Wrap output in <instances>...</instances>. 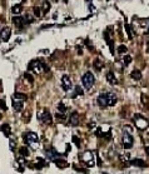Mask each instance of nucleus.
I'll list each match as a JSON object with an SVG mask.
<instances>
[{
	"label": "nucleus",
	"instance_id": "f257e3e1",
	"mask_svg": "<svg viewBox=\"0 0 149 174\" xmlns=\"http://www.w3.org/2000/svg\"><path fill=\"white\" fill-rule=\"evenodd\" d=\"M24 140L30 145L33 149H38L39 148V137L38 134L34 133V131H28V133H24L23 135Z\"/></svg>",
	"mask_w": 149,
	"mask_h": 174
},
{
	"label": "nucleus",
	"instance_id": "f03ea898",
	"mask_svg": "<svg viewBox=\"0 0 149 174\" xmlns=\"http://www.w3.org/2000/svg\"><path fill=\"white\" fill-rule=\"evenodd\" d=\"M95 157L96 156L93 152H90V150H85V152L80 156L83 163H84V165L89 167V168L90 167H94V164H95Z\"/></svg>",
	"mask_w": 149,
	"mask_h": 174
},
{
	"label": "nucleus",
	"instance_id": "7ed1b4c3",
	"mask_svg": "<svg viewBox=\"0 0 149 174\" xmlns=\"http://www.w3.org/2000/svg\"><path fill=\"white\" fill-rule=\"evenodd\" d=\"M94 82H95L94 74L90 73V72L84 73V75L82 77V84H83V87H84L85 90H89V89L94 85Z\"/></svg>",
	"mask_w": 149,
	"mask_h": 174
},
{
	"label": "nucleus",
	"instance_id": "20e7f679",
	"mask_svg": "<svg viewBox=\"0 0 149 174\" xmlns=\"http://www.w3.org/2000/svg\"><path fill=\"white\" fill-rule=\"evenodd\" d=\"M28 69L31 70V72H34L35 74H40L43 70H48V68L45 67V64L43 62H40V60H31L29 63Z\"/></svg>",
	"mask_w": 149,
	"mask_h": 174
},
{
	"label": "nucleus",
	"instance_id": "39448f33",
	"mask_svg": "<svg viewBox=\"0 0 149 174\" xmlns=\"http://www.w3.org/2000/svg\"><path fill=\"white\" fill-rule=\"evenodd\" d=\"M134 124H136V126L139 130H145L149 126V121L142 114H136L134 115Z\"/></svg>",
	"mask_w": 149,
	"mask_h": 174
},
{
	"label": "nucleus",
	"instance_id": "423d86ee",
	"mask_svg": "<svg viewBox=\"0 0 149 174\" xmlns=\"http://www.w3.org/2000/svg\"><path fill=\"white\" fill-rule=\"evenodd\" d=\"M38 119L41 121L43 124H46V125H50L53 123V118H52V114L49 113V110H41L39 114H38Z\"/></svg>",
	"mask_w": 149,
	"mask_h": 174
},
{
	"label": "nucleus",
	"instance_id": "0eeeda50",
	"mask_svg": "<svg viewBox=\"0 0 149 174\" xmlns=\"http://www.w3.org/2000/svg\"><path fill=\"white\" fill-rule=\"evenodd\" d=\"M122 142H123V147L125 149H130L134 144V139H133L132 135H130V133H124L123 138H122Z\"/></svg>",
	"mask_w": 149,
	"mask_h": 174
},
{
	"label": "nucleus",
	"instance_id": "6e6552de",
	"mask_svg": "<svg viewBox=\"0 0 149 174\" xmlns=\"http://www.w3.org/2000/svg\"><path fill=\"white\" fill-rule=\"evenodd\" d=\"M45 156H46V158H48V159H50V161L54 162V161H57V159H59L60 157L63 156V154H59L55 149L50 148V149H46L45 150Z\"/></svg>",
	"mask_w": 149,
	"mask_h": 174
},
{
	"label": "nucleus",
	"instance_id": "1a4fd4ad",
	"mask_svg": "<svg viewBox=\"0 0 149 174\" xmlns=\"http://www.w3.org/2000/svg\"><path fill=\"white\" fill-rule=\"evenodd\" d=\"M62 88H63V90H65V92L70 90V89L73 88L72 80H70V78H69L68 75H63V78H62Z\"/></svg>",
	"mask_w": 149,
	"mask_h": 174
},
{
	"label": "nucleus",
	"instance_id": "9d476101",
	"mask_svg": "<svg viewBox=\"0 0 149 174\" xmlns=\"http://www.w3.org/2000/svg\"><path fill=\"white\" fill-rule=\"evenodd\" d=\"M96 103H98V104H99V107H101V108L108 107V94H106V93H101L100 95L96 98Z\"/></svg>",
	"mask_w": 149,
	"mask_h": 174
},
{
	"label": "nucleus",
	"instance_id": "9b49d317",
	"mask_svg": "<svg viewBox=\"0 0 149 174\" xmlns=\"http://www.w3.org/2000/svg\"><path fill=\"white\" fill-rule=\"evenodd\" d=\"M10 35H11V29L9 26H5V28H3V29L0 30V39H1L3 41H8Z\"/></svg>",
	"mask_w": 149,
	"mask_h": 174
},
{
	"label": "nucleus",
	"instance_id": "f8f14e48",
	"mask_svg": "<svg viewBox=\"0 0 149 174\" xmlns=\"http://www.w3.org/2000/svg\"><path fill=\"white\" fill-rule=\"evenodd\" d=\"M68 123H69V125H73V126L79 125V114H78L77 112H73L72 114H70Z\"/></svg>",
	"mask_w": 149,
	"mask_h": 174
},
{
	"label": "nucleus",
	"instance_id": "ddd939ff",
	"mask_svg": "<svg viewBox=\"0 0 149 174\" xmlns=\"http://www.w3.org/2000/svg\"><path fill=\"white\" fill-rule=\"evenodd\" d=\"M105 79H106V82H108L110 85H117V84H118V79L115 78V74L113 72H109L108 74H106Z\"/></svg>",
	"mask_w": 149,
	"mask_h": 174
},
{
	"label": "nucleus",
	"instance_id": "4468645a",
	"mask_svg": "<svg viewBox=\"0 0 149 174\" xmlns=\"http://www.w3.org/2000/svg\"><path fill=\"white\" fill-rule=\"evenodd\" d=\"M13 23H14V25H15L16 28H19V29H21V28L25 25V21H24V18L23 16H14Z\"/></svg>",
	"mask_w": 149,
	"mask_h": 174
},
{
	"label": "nucleus",
	"instance_id": "2eb2a0df",
	"mask_svg": "<svg viewBox=\"0 0 149 174\" xmlns=\"http://www.w3.org/2000/svg\"><path fill=\"white\" fill-rule=\"evenodd\" d=\"M106 94H108V107L115 105V103H117V100H118L117 94L115 93H106Z\"/></svg>",
	"mask_w": 149,
	"mask_h": 174
},
{
	"label": "nucleus",
	"instance_id": "dca6fc26",
	"mask_svg": "<svg viewBox=\"0 0 149 174\" xmlns=\"http://www.w3.org/2000/svg\"><path fill=\"white\" fill-rule=\"evenodd\" d=\"M0 129H1V131L4 133L5 137H10V135H11V129H10V125H9V124H6V123L3 124Z\"/></svg>",
	"mask_w": 149,
	"mask_h": 174
},
{
	"label": "nucleus",
	"instance_id": "f3484780",
	"mask_svg": "<svg viewBox=\"0 0 149 174\" xmlns=\"http://www.w3.org/2000/svg\"><path fill=\"white\" fill-rule=\"evenodd\" d=\"M130 164L134 167H139V168H144L145 167V162L143 161V159H133L132 162H130Z\"/></svg>",
	"mask_w": 149,
	"mask_h": 174
},
{
	"label": "nucleus",
	"instance_id": "a211bd4d",
	"mask_svg": "<svg viewBox=\"0 0 149 174\" xmlns=\"http://www.w3.org/2000/svg\"><path fill=\"white\" fill-rule=\"evenodd\" d=\"M13 108H14V110H15V112H20L23 109V102L14 99L13 100Z\"/></svg>",
	"mask_w": 149,
	"mask_h": 174
},
{
	"label": "nucleus",
	"instance_id": "6ab92c4d",
	"mask_svg": "<svg viewBox=\"0 0 149 174\" xmlns=\"http://www.w3.org/2000/svg\"><path fill=\"white\" fill-rule=\"evenodd\" d=\"M130 77H132L134 80H140L142 79V73H140V70L139 69H134L132 74H130Z\"/></svg>",
	"mask_w": 149,
	"mask_h": 174
},
{
	"label": "nucleus",
	"instance_id": "aec40b11",
	"mask_svg": "<svg viewBox=\"0 0 149 174\" xmlns=\"http://www.w3.org/2000/svg\"><path fill=\"white\" fill-rule=\"evenodd\" d=\"M21 10H23L21 4H15V5L11 8V11H13V14H15V16H18L19 14H21Z\"/></svg>",
	"mask_w": 149,
	"mask_h": 174
},
{
	"label": "nucleus",
	"instance_id": "412c9836",
	"mask_svg": "<svg viewBox=\"0 0 149 174\" xmlns=\"http://www.w3.org/2000/svg\"><path fill=\"white\" fill-rule=\"evenodd\" d=\"M93 67H94L95 72H100V70L103 69L104 65H103V63H101L100 60H98V59H96V60H94V64H93Z\"/></svg>",
	"mask_w": 149,
	"mask_h": 174
},
{
	"label": "nucleus",
	"instance_id": "4be33fe9",
	"mask_svg": "<svg viewBox=\"0 0 149 174\" xmlns=\"http://www.w3.org/2000/svg\"><path fill=\"white\" fill-rule=\"evenodd\" d=\"M83 94H84V90H83V88H82V87H79V85H77V87H75V90H74V95H73V98L80 97V95H83Z\"/></svg>",
	"mask_w": 149,
	"mask_h": 174
},
{
	"label": "nucleus",
	"instance_id": "5701e85b",
	"mask_svg": "<svg viewBox=\"0 0 149 174\" xmlns=\"http://www.w3.org/2000/svg\"><path fill=\"white\" fill-rule=\"evenodd\" d=\"M26 94H23V93H14V99L16 100H26Z\"/></svg>",
	"mask_w": 149,
	"mask_h": 174
},
{
	"label": "nucleus",
	"instance_id": "b1692460",
	"mask_svg": "<svg viewBox=\"0 0 149 174\" xmlns=\"http://www.w3.org/2000/svg\"><path fill=\"white\" fill-rule=\"evenodd\" d=\"M129 158H130V156H129L128 153H122V154H119V159H120V161H122L123 163H125V164H128Z\"/></svg>",
	"mask_w": 149,
	"mask_h": 174
},
{
	"label": "nucleus",
	"instance_id": "393cba45",
	"mask_svg": "<svg viewBox=\"0 0 149 174\" xmlns=\"http://www.w3.org/2000/svg\"><path fill=\"white\" fill-rule=\"evenodd\" d=\"M55 162V164L59 167V168H64V167H68V163L65 162V161H63V159H57V161H54Z\"/></svg>",
	"mask_w": 149,
	"mask_h": 174
},
{
	"label": "nucleus",
	"instance_id": "a878e982",
	"mask_svg": "<svg viewBox=\"0 0 149 174\" xmlns=\"http://www.w3.org/2000/svg\"><path fill=\"white\" fill-rule=\"evenodd\" d=\"M19 153H20V156L21 157H28V156H29V149H28V148H25V147H21L20 149H19Z\"/></svg>",
	"mask_w": 149,
	"mask_h": 174
},
{
	"label": "nucleus",
	"instance_id": "bb28decb",
	"mask_svg": "<svg viewBox=\"0 0 149 174\" xmlns=\"http://www.w3.org/2000/svg\"><path fill=\"white\" fill-rule=\"evenodd\" d=\"M58 110L59 113H63V114H65V112H67V107H65V104L63 102H60L58 104Z\"/></svg>",
	"mask_w": 149,
	"mask_h": 174
},
{
	"label": "nucleus",
	"instance_id": "cd10ccee",
	"mask_svg": "<svg viewBox=\"0 0 149 174\" xmlns=\"http://www.w3.org/2000/svg\"><path fill=\"white\" fill-rule=\"evenodd\" d=\"M130 62H132V56L128 55V54H125V55L123 56V63H124V65L127 67V65L130 64Z\"/></svg>",
	"mask_w": 149,
	"mask_h": 174
},
{
	"label": "nucleus",
	"instance_id": "c85d7f7f",
	"mask_svg": "<svg viewBox=\"0 0 149 174\" xmlns=\"http://www.w3.org/2000/svg\"><path fill=\"white\" fill-rule=\"evenodd\" d=\"M24 21H25V24H30V23L34 21V16L29 15V14H25V16H24Z\"/></svg>",
	"mask_w": 149,
	"mask_h": 174
},
{
	"label": "nucleus",
	"instance_id": "c756f323",
	"mask_svg": "<svg viewBox=\"0 0 149 174\" xmlns=\"http://www.w3.org/2000/svg\"><path fill=\"white\" fill-rule=\"evenodd\" d=\"M49 10H50V3L45 0V1L43 3V11H44V14H46Z\"/></svg>",
	"mask_w": 149,
	"mask_h": 174
},
{
	"label": "nucleus",
	"instance_id": "7c9ffc66",
	"mask_svg": "<svg viewBox=\"0 0 149 174\" xmlns=\"http://www.w3.org/2000/svg\"><path fill=\"white\" fill-rule=\"evenodd\" d=\"M33 11H34L35 18H40V16H41V10H40V8L34 6V9H33Z\"/></svg>",
	"mask_w": 149,
	"mask_h": 174
},
{
	"label": "nucleus",
	"instance_id": "2f4dec72",
	"mask_svg": "<svg viewBox=\"0 0 149 174\" xmlns=\"http://www.w3.org/2000/svg\"><path fill=\"white\" fill-rule=\"evenodd\" d=\"M128 51V49H127V46L125 45H119L118 46V53L119 54H125Z\"/></svg>",
	"mask_w": 149,
	"mask_h": 174
},
{
	"label": "nucleus",
	"instance_id": "473e14b6",
	"mask_svg": "<svg viewBox=\"0 0 149 174\" xmlns=\"http://www.w3.org/2000/svg\"><path fill=\"white\" fill-rule=\"evenodd\" d=\"M125 29H127L128 38H129V39H133V35H132V31H130V28H129V24H128V23H125Z\"/></svg>",
	"mask_w": 149,
	"mask_h": 174
},
{
	"label": "nucleus",
	"instance_id": "72a5a7b5",
	"mask_svg": "<svg viewBox=\"0 0 149 174\" xmlns=\"http://www.w3.org/2000/svg\"><path fill=\"white\" fill-rule=\"evenodd\" d=\"M24 77L28 79V82H29L30 84H33V83H34V78L31 77V74H29V73H25V74H24Z\"/></svg>",
	"mask_w": 149,
	"mask_h": 174
},
{
	"label": "nucleus",
	"instance_id": "f704fd0d",
	"mask_svg": "<svg viewBox=\"0 0 149 174\" xmlns=\"http://www.w3.org/2000/svg\"><path fill=\"white\" fill-rule=\"evenodd\" d=\"M55 116H57L59 120H67V115L63 114V113H58V114H55Z\"/></svg>",
	"mask_w": 149,
	"mask_h": 174
},
{
	"label": "nucleus",
	"instance_id": "c9c22d12",
	"mask_svg": "<svg viewBox=\"0 0 149 174\" xmlns=\"http://www.w3.org/2000/svg\"><path fill=\"white\" fill-rule=\"evenodd\" d=\"M16 162L19 163L20 165H25V164H26V159H25L24 157H23V158L20 157V158H18V159H16Z\"/></svg>",
	"mask_w": 149,
	"mask_h": 174
},
{
	"label": "nucleus",
	"instance_id": "e433bc0d",
	"mask_svg": "<svg viewBox=\"0 0 149 174\" xmlns=\"http://www.w3.org/2000/svg\"><path fill=\"white\" fill-rule=\"evenodd\" d=\"M0 109H3V110H6L8 109L6 104H5V100H3L1 98H0Z\"/></svg>",
	"mask_w": 149,
	"mask_h": 174
},
{
	"label": "nucleus",
	"instance_id": "4c0bfd02",
	"mask_svg": "<svg viewBox=\"0 0 149 174\" xmlns=\"http://www.w3.org/2000/svg\"><path fill=\"white\" fill-rule=\"evenodd\" d=\"M73 142L77 144V147H78V148L80 147V140H79V138H78V137H75V135H73Z\"/></svg>",
	"mask_w": 149,
	"mask_h": 174
},
{
	"label": "nucleus",
	"instance_id": "58836bf2",
	"mask_svg": "<svg viewBox=\"0 0 149 174\" xmlns=\"http://www.w3.org/2000/svg\"><path fill=\"white\" fill-rule=\"evenodd\" d=\"M14 145H15L14 140H10V149H11V150H14Z\"/></svg>",
	"mask_w": 149,
	"mask_h": 174
},
{
	"label": "nucleus",
	"instance_id": "ea45409f",
	"mask_svg": "<svg viewBox=\"0 0 149 174\" xmlns=\"http://www.w3.org/2000/svg\"><path fill=\"white\" fill-rule=\"evenodd\" d=\"M147 53H149V40H148V43H147Z\"/></svg>",
	"mask_w": 149,
	"mask_h": 174
},
{
	"label": "nucleus",
	"instance_id": "a19ab883",
	"mask_svg": "<svg viewBox=\"0 0 149 174\" xmlns=\"http://www.w3.org/2000/svg\"><path fill=\"white\" fill-rule=\"evenodd\" d=\"M145 152L149 154V147H145Z\"/></svg>",
	"mask_w": 149,
	"mask_h": 174
},
{
	"label": "nucleus",
	"instance_id": "79ce46f5",
	"mask_svg": "<svg viewBox=\"0 0 149 174\" xmlns=\"http://www.w3.org/2000/svg\"><path fill=\"white\" fill-rule=\"evenodd\" d=\"M147 33H148V34H149V28H148V30H147Z\"/></svg>",
	"mask_w": 149,
	"mask_h": 174
}]
</instances>
